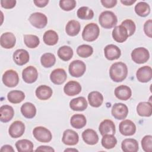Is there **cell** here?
<instances>
[{
  "mask_svg": "<svg viewBox=\"0 0 152 152\" xmlns=\"http://www.w3.org/2000/svg\"><path fill=\"white\" fill-rule=\"evenodd\" d=\"M135 2H136L135 0H128H128H125V1L121 0V2L125 5H131Z\"/></svg>",
  "mask_w": 152,
  "mask_h": 152,
  "instance_id": "obj_52",
  "label": "cell"
},
{
  "mask_svg": "<svg viewBox=\"0 0 152 152\" xmlns=\"http://www.w3.org/2000/svg\"><path fill=\"white\" fill-rule=\"evenodd\" d=\"M33 143L26 139L20 140L15 143L17 150L19 152H31L33 150Z\"/></svg>",
  "mask_w": 152,
  "mask_h": 152,
  "instance_id": "obj_33",
  "label": "cell"
},
{
  "mask_svg": "<svg viewBox=\"0 0 152 152\" xmlns=\"http://www.w3.org/2000/svg\"><path fill=\"white\" fill-rule=\"evenodd\" d=\"M100 34V28L98 25L94 23L87 24L83 31L82 37L87 42H93L97 39Z\"/></svg>",
  "mask_w": 152,
  "mask_h": 152,
  "instance_id": "obj_3",
  "label": "cell"
},
{
  "mask_svg": "<svg viewBox=\"0 0 152 152\" xmlns=\"http://www.w3.org/2000/svg\"><path fill=\"white\" fill-rule=\"evenodd\" d=\"M15 0H1V5L2 8L5 9H11L14 8L16 5Z\"/></svg>",
  "mask_w": 152,
  "mask_h": 152,
  "instance_id": "obj_47",
  "label": "cell"
},
{
  "mask_svg": "<svg viewBox=\"0 0 152 152\" xmlns=\"http://www.w3.org/2000/svg\"><path fill=\"white\" fill-rule=\"evenodd\" d=\"M76 6L75 0H61L59 1L60 8L66 11L72 10Z\"/></svg>",
  "mask_w": 152,
  "mask_h": 152,
  "instance_id": "obj_44",
  "label": "cell"
},
{
  "mask_svg": "<svg viewBox=\"0 0 152 152\" xmlns=\"http://www.w3.org/2000/svg\"><path fill=\"white\" fill-rule=\"evenodd\" d=\"M88 106L87 102L84 97H78L72 99L69 102L70 108L74 111H83Z\"/></svg>",
  "mask_w": 152,
  "mask_h": 152,
  "instance_id": "obj_23",
  "label": "cell"
},
{
  "mask_svg": "<svg viewBox=\"0 0 152 152\" xmlns=\"http://www.w3.org/2000/svg\"><path fill=\"white\" fill-rule=\"evenodd\" d=\"M121 25L124 26L128 31V37L132 36L135 31L136 26L135 24V23L130 20V19H126L123 21L121 23Z\"/></svg>",
  "mask_w": 152,
  "mask_h": 152,
  "instance_id": "obj_45",
  "label": "cell"
},
{
  "mask_svg": "<svg viewBox=\"0 0 152 152\" xmlns=\"http://www.w3.org/2000/svg\"><path fill=\"white\" fill-rule=\"evenodd\" d=\"M88 103L92 107H100L103 102V96L97 91L90 92L88 95Z\"/></svg>",
  "mask_w": 152,
  "mask_h": 152,
  "instance_id": "obj_29",
  "label": "cell"
},
{
  "mask_svg": "<svg viewBox=\"0 0 152 152\" xmlns=\"http://www.w3.org/2000/svg\"><path fill=\"white\" fill-rule=\"evenodd\" d=\"M33 134L34 138L42 142H49L52 138L50 131L43 126H37L33 129Z\"/></svg>",
  "mask_w": 152,
  "mask_h": 152,
  "instance_id": "obj_6",
  "label": "cell"
},
{
  "mask_svg": "<svg viewBox=\"0 0 152 152\" xmlns=\"http://www.w3.org/2000/svg\"><path fill=\"white\" fill-rule=\"evenodd\" d=\"M136 77L141 83H147L151 80L152 69L150 66H144L140 68L136 72Z\"/></svg>",
  "mask_w": 152,
  "mask_h": 152,
  "instance_id": "obj_15",
  "label": "cell"
},
{
  "mask_svg": "<svg viewBox=\"0 0 152 152\" xmlns=\"http://www.w3.org/2000/svg\"><path fill=\"white\" fill-rule=\"evenodd\" d=\"M58 57L64 61L70 60L73 56V50L68 46H63L59 48L58 50Z\"/></svg>",
  "mask_w": 152,
  "mask_h": 152,
  "instance_id": "obj_36",
  "label": "cell"
},
{
  "mask_svg": "<svg viewBox=\"0 0 152 152\" xmlns=\"http://www.w3.org/2000/svg\"><path fill=\"white\" fill-rule=\"evenodd\" d=\"M67 78V74L62 68H57L52 71L50 75L51 81L55 84L60 85L64 83Z\"/></svg>",
  "mask_w": 152,
  "mask_h": 152,
  "instance_id": "obj_19",
  "label": "cell"
},
{
  "mask_svg": "<svg viewBox=\"0 0 152 152\" xmlns=\"http://www.w3.org/2000/svg\"><path fill=\"white\" fill-rule=\"evenodd\" d=\"M86 65L85 63L80 60H74L72 61L68 67L70 75L74 77H80L86 72Z\"/></svg>",
  "mask_w": 152,
  "mask_h": 152,
  "instance_id": "obj_5",
  "label": "cell"
},
{
  "mask_svg": "<svg viewBox=\"0 0 152 152\" xmlns=\"http://www.w3.org/2000/svg\"><path fill=\"white\" fill-rule=\"evenodd\" d=\"M141 146L142 150L145 152H151L152 151V136L147 135L144 136L141 140Z\"/></svg>",
  "mask_w": 152,
  "mask_h": 152,
  "instance_id": "obj_43",
  "label": "cell"
},
{
  "mask_svg": "<svg viewBox=\"0 0 152 152\" xmlns=\"http://www.w3.org/2000/svg\"><path fill=\"white\" fill-rule=\"evenodd\" d=\"M38 77L37 69L33 66H28L23 69L22 78L26 83L31 84L35 82Z\"/></svg>",
  "mask_w": 152,
  "mask_h": 152,
  "instance_id": "obj_12",
  "label": "cell"
},
{
  "mask_svg": "<svg viewBox=\"0 0 152 152\" xmlns=\"http://www.w3.org/2000/svg\"><path fill=\"white\" fill-rule=\"evenodd\" d=\"M84 141L88 145L96 144L99 141V136L97 132L92 129H87L82 133Z\"/></svg>",
  "mask_w": 152,
  "mask_h": 152,
  "instance_id": "obj_24",
  "label": "cell"
},
{
  "mask_svg": "<svg viewBox=\"0 0 152 152\" xmlns=\"http://www.w3.org/2000/svg\"><path fill=\"white\" fill-rule=\"evenodd\" d=\"M8 101L14 104L21 103L25 99V94L20 90H12L7 94Z\"/></svg>",
  "mask_w": 152,
  "mask_h": 152,
  "instance_id": "obj_35",
  "label": "cell"
},
{
  "mask_svg": "<svg viewBox=\"0 0 152 152\" xmlns=\"http://www.w3.org/2000/svg\"><path fill=\"white\" fill-rule=\"evenodd\" d=\"M87 120L86 116L83 114H75L70 119L71 125L76 129H81L86 126Z\"/></svg>",
  "mask_w": 152,
  "mask_h": 152,
  "instance_id": "obj_31",
  "label": "cell"
},
{
  "mask_svg": "<svg viewBox=\"0 0 152 152\" xmlns=\"http://www.w3.org/2000/svg\"><path fill=\"white\" fill-rule=\"evenodd\" d=\"M56 62L55 56L52 53H45L40 58L42 65L45 68H50L55 65Z\"/></svg>",
  "mask_w": 152,
  "mask_h": 152,
  "instance_id": "obj_38",
  "label": "cell"
},
{
  "mask_svg": "<svg viewBox=\"0 0 152 152\" xmlns=\"http://www.w3.org/2000/svg\"><path fill=\"white\" fill-rule=\"evenodd\" d=\"M102 145L106 149H111L115 147L117 144V140L114 135L107 134L103 136L101 141Z\"/></svg>",
  "mask_w": 152,
  "mask_h": 152,
  "instance_id": "obj_39",
  "label": "cell"
},
{
  "mask_svg": "<svg viewBox=\"0 0 152 152\" xmlns=\"http://www.w3.org/2000/svg\"><path fill=\"white\" fill-rule=\"evenodd\" d=\"M36 97L42 100L49 99L52 95L53 91L52 88L46 85L39 86L35 91Z\"/></svg>",
  "mask_w": 152,
  "mask_h": 152,
  "instance_id": "obj_26",
  "label": "cell"
},
{
  "mask_svg": "<svg viewBox=\"0 0 152 152\" xmlns=\"http://www.w3.org/2000/svg\"><path fill=\"white\" fill-rule=\"evenodd\" d=\"M33 2L36 5V6L40 8H43L46 7L49 3L48 0H34Z\"/></svg>",
  "mask_w": 152,
  "mask_h": 152,
  "instance_id": "obj_50",
  "label": "cell"
},
{
  "mask_svg": "<svg viewBox=\"0 0 152 152\" xmlns=\"http://www.w3.org/2000/svg\"><path fill=\"white\" fill-rule=\"evenodd\" d=\"M44 43L49 46H53L56 45L58 42V35L56 31L52 30L46 31L43 37Z\"/></svg>",
  "mask_w": 152,
  "mask_h": 152,
  "instance_id": "obj_34",
  "label": "cell"
},
{
  "mask_svg": "<svg viewBox=\"0 0 152 152\" xmlns=\"http://www.w3.org/2000/svg\"><path fill=\"white\" fill-rule=\"evenodd\" d=\"M150 58L148 50L143 47L137 48L131 52V58L137 64H144Z\"/></svg>",
  "mask_w": 152,
  "mask_h": 152,
  "instance_id": "obj_4",
  "label": "cell"
},
{
  "mask_svg": "<svg viewBox=\"0 0 152 152\" xmlns=\"http://www.w3.org/2000/svg\"><path fill=\"white\" fill-rule=\"evenodd\" d=\"M30 59L28 52L23 49L16 50L13 53V60L14 62L20 66L25 65Z\"/></svg>",
  "mask_w": 152,
  "mask_h": 152,
  "instance_id": "obj_17",
  "label": "cell"
},
{
  "mask_svg": "<svg viewBox=\"0 0 152 152\" xmlns=\"http://www.w3.org/2000/svg\"><path fill=\"white\" fill-rule=\"evenodd\" d=\"M36 151H51L53 152L55 151V150L50 147V146H47V145H40L39 147H37L36 150Z\"/></svg>",
  "mask_w": 152,
  "mask_h": 152,
  "instance_id": "obj_49",
  "label": "cell"
},
{
  "mask_svg": "<svg viewBox=\"0 0 152 152\" xmlns=\"http://www.w3.org/2000/svg\"><path fill=\"white\" fill-rule=\"evenodd\" d=\"M80 28L81 26L78 21L71 20L67 23L65 26V31L68 35L75 36L79 33Z\"/></svg>",
  "mask_w": 152,
  "mask_h": 152,
  "instance_id": "obj_32",
  "label": "cell"
},
{
  "mask_svg": "<svg viewBox=\"0 0 152 152\" xmlns=\"http://www.w3.org/2000/svg\"><path fill=\"white\" fill-rule=\"evenodd\" d=\"M2 79L4 84L8 87H14L19 82L18 74L13 69L7 70L4 73Z\"/></svg>",
  "mask_w": 152,
  "mask_h": 152,
  "instance_id": "obj_7",
  "label": "cell"
},
{
  "mask_svg": "<svg viewBox=\"0 0 152 152\" xmlns=\"http://www.w3.org/2000/svg\"><path fill=\"white\" fill-rule=\"evenodd\" d=\"M93 48L88 45H80L77 49V53L81 58H88L93 54Z\"/></svg>",
  "mask_w": 152,
  "mask_h": 152,
  "instance_id": "obj_42",
  "label": "cell"
},
{
  "mask_svg": "<svg viewBox=\"0 0 152 152\" xmlns=\"http://www.w3.org/2000/svg\"><path fill=\"white\" fill-rule=\"evenodd\" d=\"M137 112L141 116H150L152 113L151 103L148 102H140L137 106Z\"/></svg>",
  "mask_w": 152,
  "mask_h": 152,
  "instance_id": "obj_28",
  "label": "cell"
},
{
  "mask_svg": "<svg viewBox=\"0 0 152 152\" xmlns=\"http://www.w3.org/2000/svg\"><path fill=\"white\" fill-rule=\"evenodd\" d=\"M99 129L102 136L107 134L115 135L116 132L115 125L114 122L110 119H104L101 122L99 125Z\"/></svg>",
  "mask_w": 152,
  "mask_h": 152,
  "instance_id": "obj_18",
  "label": "cell"
},
{
  "mask_svg": "<svg viewBox=\"0 0 152 152\" xmlns=\"http://www.w3.org/2000/svg\"><path fill=\"white\" fill-rule=\"evenodd\" d=\"M119 129L121 134L125 136H131L135 133L136 126L132 121L125 119L119 124Z\"/></svg>",
  "mask_w": 152,
  "mask_h": 152,
  "instance_id": "obj_11",
  "label": "cell"
},
{
  "mask_svg": "<svg viewBox=\"0 0 152 152\" xmlns=\"http://www.w3.org/2000/svg\"><path fill=\"white\" fill-rule=\"evenodd\" d=\"M21 112L25 118L31 119L34 118L36 114V108L33 103L26 102L21 107Z\"/></svg>",
  "mask_w": 152,
  "mask_h": 152,
  "instance_id": "obj_30",
  "label": "cell"
},
{
  "mask_svg": "<svg viewBox=\"0 0 152 152\" xmlns=\"http://www.w3.org/2000/svg\"><path fill=\"white\" fill-rule=\"evenodd\" d=\"M28 21L33 26L37 28H44L48 23V18L46 15L39 12L31 14L28 18Z\"/></svg>",
  "mask_w": 152,
  "mask_h": 152,
  "instance_id": "obj_8",
  "label": "cell"
},
{
  "mask_svg": "<svg viewBox=\"0 0 152 152\" xmlns=\"http://www.w3.org/2000/svg\"><path fill=\"white\" fill-rule=\"evenodd\" d=\"M135 11L138 15L145 17L149 15L150 12V7L147 2H140L135 5Z\"/></svg>",
  "mask_w": 152,
  "mask_h": 152,
  "instance_id": "obj_37",
  "label": "cell"
},
{
  "mask_svg": "<svg viewBox=\"0 0 152 152\" xmlns=\"http://www.w3.org/2000/svg\"><path fill=\"white\" fill-rule=\"evenodd\" d=\"M151 25H152V20L151 19L146 21L144 24V31L145 35H147L150 38L152 37Z\"/></svg>",
  "mask_w": 152,
  "mask_h": 152,
  "instance_id": "obj_46",
  "label": "cell"
},
{
  "mask_svg": "<svg viewBox=\"0 0 152 152\" xmlns=\"http://www.w3.org/2000/svg\"><path fill=\"white\" fill-rule=\"evenodd\" d=\"M24 42L25 45L29 48H35L40 43L39 38L33 34H25L24 36Z\"/></svg>",
  "mask_w": 152,
  "mask_h": 152,
  "instance_id": "obj_41",
  "label": "cell"
},
{
  "mask_svg": "<svg viewBox=\"0 0 152 152\" xmlns=\"http://www.w3.org/2000/svg\"><path fill=\"white\" fill-rule=\"evenodd\" d=\"M104 53L106 58L109 61L118 59L121 55V49L116 45L110 44L105 46Z\"/></svg>",
  "mask_w": 152,
  "mask_h": 152,
  "instance_id": "obj_13",
  "label": "cell"
},
{
  "mask_svg": "<svg viewBox=\"0 0 152 152\" xmlns=\"http://www.w3.org/2000/svg\"><path fill=\"white\" fill-rule=\"evenodd\" d=\"M77 15L80 19L91 20L94 17V12L88 7H81L77 10Z\"/></svg>",
  "mask_w": 152,
  "mask_h": 152,
  "instance_id": "obj_40",
  "label": "cell"
},
{
  "mask_svg": "<svg viewBox=\"0 0 152 152\" xmlns=\"http://www.w3.org/2000/svg\"><path fill=\"white\" fill-rule=\"evenodd\" d=\"M112 37L116 42L123 43L126 41L128 37L127 30L121 24L115 26L112 31Z\"/></svg>",
  "mask_w": 152,
  "mask_h": 152,
  "instance_id": "obj_16",
  "label": "cell"
},
{
  "mask_svg": "<svg viewBox=\"0 0 152 152\" xmlns=\"http://www.w3.org/2000/svg\"><path fill=\"white\" fill-rule=\"evenodd\" d=\"M80 84L76 81H68L64 87V93L68 96H74L78 94L81 91Z\"/></svg>",
  "mask_w": 152,
  "mask_h": 152,
  "instance_id": "obj_21",
  "label": "cell"
},
{
  "mask_svg": "<svg viewBox=\"0 0 152 152\" xmlns=\"http://www.w3.org/2000/svg\"><path fill=\"white\" fill-rule=\"evenodd\" d=\"M115 95L119 100H127L132 95V91L130 87L125 85H121L116 87Z\"/></svg>",
  "mask_w": 152,
  "mask_h": 152,
  "instance_id": "obj_22",
  "label": "cell"
},
{
  "mask_svg": "<svg viewBox=\"0 0 152 152\" xmlns=\"http://www.w3.org/2000/svg\"><path fill=\"white\" fill-rule=\"evenodd\" d=\"M1 151L2 152H14V150L13 149L12 147L10 145H4L1 148Z\"/></svg>",
  "mask_w": 152,
  "mask_h": 152,
  "instance_id": "obj_51",
  "label": "cell"
},
{
  "mask_svg": "<svg viewBox=\"0 0 152 152\" xmlns=\"http://www.w3.org/2000/svg\"><path fill=\"white\" fill-rule=\"evenodd\" d=\"M79 140L78 134L72 129H66L64 133L62 138L63 143L67 145H76Z\"/></svg>",
  "mask_w": 152,
  "mask_h": 152,
  "instance_id": "obj_14",
  "label": "cell"
},
{
  "mask_svg": "<svg viewBox=\"0 0 152 152\" xmlns=\"http://www.w3.org/2000/svg\"><path fill=\"white\" fill-rule=\"evenodd\" d=\"M121 148L124 152H137L139 149V145L136 140L126 138L122 141Z\"/></svg>",
  "mask_w": 152,
  "mask_h": 152,
  "instance_id": "obj_25",
  "label": "cell"
},
{
  "mask_svg": "<svg viewBox=\"0 0 152 152\" xmlns=\"http://www.w3.org/2000/svg\"><path fill=\"white\" fill-rule=\"evenodd\" d=\"M14 115L13 107L9 105H3L0 107V120L2 122L10 121Z\"/></svg>",
  "mask_w": 152,
  "mask_h": 152,
  "instance_id": "obj_27",
  "label": "cell"
},
{
  "mask_svg": "<svg viewBox=\"0 0 152 152\" xmlns=\"http://www.w3.org/2000/svg\"><path fill=\"white\" fill-rule=\"evenodd\" d=\"M128 75L126 65L122 62L113 64L109 69V76L115 82L118 83L124 81Z\"/></svg>",
  "mask_w": 152,
  "mask_h": 152,
  "instance_id": "obj_1",
  "label": "cell"
},
{
  "mask_svg": "<svg viewBox=\"0 0 152 152\" xmlns=\"http://www.w3.org/2000/svg\"><path fill=\"white\" fill-rule=\"evenodd\" d=\"M99 22L104 28H111L115 27L118 22L117 17L110 11H103L99 15Z\"/></svg>",
  "mask_w": 152,
  "mask_h": 152,
  "instance_id": "obj_2",
  "label": "cell"
},
{
  "mask_svg": "<svg viewBox=\"0 0 152 152\" xmlns=\"http://www.w3.org/2000/svg\"><path fill=\"white\" fill-rule=\"evenodd\" d=\"M78 151L77 149H71V148H68L64 150V151Z\"/></svg>",
  "mask_w": 152,
  "mask_h": 152,
  "instance_id": "obj_53",
  "label": "cell"
},
{
  "mask_svg": "<svg viewBox=\"0 0 152 152\" xmlns=\"http://www.w3.org/2000/svg\"><path fill=\"white\" fill-rule=\"evenodd\" d=\"M100 2L103 6L107 8H113L117 4L116 0H101Z\"/></svg>",
  "mask_w": 152,
  "mask_h": 152,
  "instance_id": "obj_48",
  "label": "cell"
},
{
  "mask_svg": "<svg viewBox=\"0 0 152 152\" xmlns=\"http://www.w3.org/2000/svg\"><path fill=\"white\" fill-rule=\"evenodd\" d=\"M111 113L115 119L122 120L125 119L127 116L128 109L126 104L122 103H116L113 105Z\"/></svg>",
  "mask_w": 152,
  "mask_h": 152,
  "instance_id": "obj_9",
  "label": "cell"
},
{
  "mask_svg": "<svg viewBox=\"0 0 152 152\" xmlns=\"http://www.w3.org/2000/svg\"><path fill=\"white\" fill-rule=\"evenodd\" d=\"M16 42V38L14 34L11 32H5L1 36L0 44L5 49L12 48Z\"/></svg>",
  "mask_w": 152,
  "mask_h": 152,
  "instance_id": "obj_20",
  "label": "cell"
},
{
  "mask_svg": "<svg viewBox=\"0 0 152 152\" xmlns=\"http://www.w3.org/2000/svg\"><path fill=\"white\" fill-rule=\"evenodd\" d=\"M25 131V125L20 121H15L10 126L8 132L10 135L14 138L21 137Z\"/></svg>",
  "mask_w": 152,
  "mask_h": 152,
  "instance_id": "obj_10",
  "label": "cell"
}]
</instances>
